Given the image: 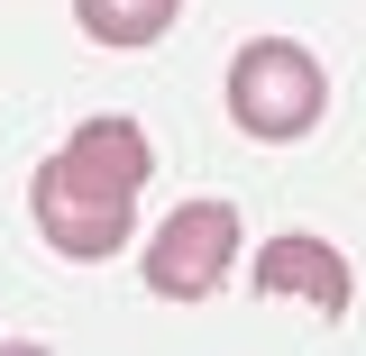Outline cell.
Returning a JSON list of instances; mask_svg holds the SVG:
<instances>
[{
  "instance_id": "obj_1",
  "label": "cell",
  "mask_w": 366,
  "mask_h": 356,
  "mask_svg": "<svg viewBox=\"0 0 366 356\" xmlns=\"http://www.w3.org/2000/svg\"><path fill=\"white\" fill-rule=\"evenodd\" d=\"M156 174V146L137 119H83V128L64 137L55 156L37 165L28 183V210H37V238L55 256H74V265H101V256H119L137 228V192Z\"/></svg>"
},
{
  "instance_id": "obj_2",
  "label": "cell",
  "mask_w": 366,
  "mask_h": 356,
  "mask_svg": "<svg viewBox=\"0 0 366 356\" xmlns=\"http://www.w3.org/2000/svg\"><path fill=\"white\" fill-rule=\"evenodd\" d=\"M320 110H330V73L312 64V46L293 37H257L229 55V119L257 146H284V137H312Z\"/></svg>"
},
{
  "instance_id": "obj_3",
  "label": "cell",
  "mask_w": 366,
  "mask_h": 356,
  "mask_svg": "<svg viewBox=\"0 0 366 356\" xmlns=\"http://www.w3.org/2000/svg\"><path fill=\"white\" fill-rule=\"evenodd\" d=\"M229 265H238V210L229 201H174L165 210V228L147 238V293L156 302H211L229 283Z\"/></svg>"
},
{
  "instance_id": "obj_4",
  "label": "cell",
  "mask_w": 366,
  "mask_h": 356,
  "mask_svg": "<svg viewBox=\"0 0 366 356\" xmlns=\"http://www.w3.org/2000/svg\"><path fill=\"white\" fill-rule=\"evenodd\" d=\"M257 293L266 302H302V311H348V256L330 247V238H302V228H284L257 247Z\"/></svg>"
},
{
  "instance_id": "obj_5",
  "label": "cell",
  "mask_w": 366,
  "mask_h": 356,
  "mask_svg": "<svg viewBox=\"0 0 366 356\" xmlns=\"http://www.w3.org/2000/svg\"><path fill=\"white\" fill-rule=\"evenodd\" d=\"M174 9L183 0H74L83 37H101V46H156L174 28Z\"/></svg>"
}]
</instances>
